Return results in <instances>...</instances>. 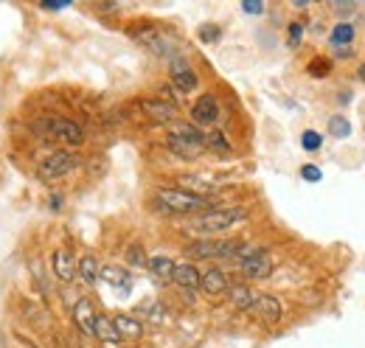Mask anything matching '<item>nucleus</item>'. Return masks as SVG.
I'll return each mask as SVG.
<instances>
[{
  "mask_svg": "<svg viewBox=\"0 0 365 348\" xmlns=\"http://www.w3.org/2000/svg\"><path fill=\"white\" fill-rule=\"evenodd\" d=\"M73 323H76V329L82 332V334H88L93 337V329H96V309L88 298H79L76 306H73Z\"/></svg>",
  "mask_w": 365,
  "mask_h": 348,
  "instance_id": "obj_13",
  "label": "nucleus"
},
{
  "mask_svg": "<svg viewBox=\"0 0 365 348\" xmlns=\"http://www.w3.org/2000/svg\"><path fill=\"white\" fill-rule=\"evenodd\" d=\"M43 6H46V9H65V6H68V0H46Z\"/></svg>",
  "mask_w": 365,
  "mask_h": 348,
  "instance_id": "obj_32",
  "label": "nucleus"
},
{
  "mask_svg": "<svg viewBox=\"0 0 365 348\" xmlns=\"http://www.w3.org/2000/svg\"><path fill=\"white\" fill-rule=\"evenodd\" d=\"M79 163H82V158L73 152H51L48 158L40 160L37 174H40V180H59V177H68L73 169H79Z\"/></svg>",
  "mask_w": 365,
  "mask_h": 348,
  "instance_id": "obj_5",
  "label": "nucleus"
},
{
  "mask_svg": "<svg viewBox=\"0 0 365 348\" xmlns=\"http://www.w3.org/2000/svg\"><path fill=\"white\" fill-rule=\"evenodd\" d=\"M140 110L152 118V121H160V124H172L175 116H178V104L166 101V98H143L140 101Z\"/></svg>",
  "mask_w": 365,
  "mask_h": 348,
  "instance_id": "obj_10",
  "label": "nucleus"
},
{
  "mask_svg": "<svg viewBox=\"0 0 365 348\" xmlns=\"http://www.w3.org/2000/svg\"><path fill=\"white\" fill-rule=\"evenodd\" d=\"M220 121V104H217V98L214 96H200L197 101H194V107H191V124L194 127H214Z\"/></svg>",
  "mask_w": 365,
  "mask_h": 348,
  "instance_id": "obj_7",
  "label": "nucleus"
},
{
  "mask_svg": "<svg viewBox=\"0 0 365 348\" xmlns=\"http://www.w3.org/2000/svg\"><path fill=\"white\" fill-rule=\"evenodd\" d=\"M326 68H329V62H326V59H315V62L309 65V71H312L315 76H323V73H326Z\"/></svg>",
  "mask_w": 365,
  "mask_h": 348,
  "instance_id": "obj_31",
  "label": "nucleus"
},
{
  "mask_svg": "<svg viewBox=\"0 0 365 348\" xmlns=\"http://www.w3.org/2000/svg\"><path fill=\"white\" fill-rule=\"evenodd\" d=\"M247 219V208L242 205H233V208H208L202 214L188 222V230L191 233H200V236H217V233H225L233 225L245 222Z\"/></svg>",
  "mask_w": 365,
  "mask_h": 348,
  "instance_id": "obj_1",
  "label": "nucleus"
},
{
  "mask_svg": "<svg viewBox=\"0 0 365 348\" xmlns=\"http://www.w3.org/2000/svg\"><path fill=\"white\" fill-rule=\"evenodd\" d=\"M113 323H115V329H118L121 340H138V337L143 334L140 320L133 317V314H115V317H113Z\"/></svg>",
  "mask_w": 365,
  "mask_h": 348,
  "instance_id": "obj_19",
  "label": "nucleus"
},
{
  "mask_svg": "<svg viewBox=\"0 0 365 348\" xmlns=\"http://www.w3.org/2000/svg\"><path fill=\"white\" fill-rule=\"evenodd\" d=\"M98 272H101V267H98V261L93 259V256H82V259L76 261V278L79 281H85V284H96L98 281Z\"/></svg>",
  "mask_w": 365,
  "mask_h": 348,
  "instance_id": "obj_20",
  "label": "nucleus"
},
{
  "mask_svg": "<svg viewBox=\"0 0 365 348\" xmlns=\"http://www.w3.org/2000/svg\"><path fill=\"white\" fill-rule=\"evenodd\" d=\"M250 312H256V314H259L262 320H267V323H278V320H281V304L275 301L273 295H259Z\"/></svg>",
  "mask_w": 365,
  "mask_h": 348,
  "instance_id": "obj_18",
  "label": "nucleus"
},
{
  "mask_svg": "<svg viewBox=\"0 0 365 348\" xmlns=\"http://www.w3.org/2000/svg\"><path fill=\"white\" fill-rule=\"evenodd\" d=\"M242 9H245V11H250V14H262V11H264V6H262L259 0H245V3H242Z\"/></svg>",
  "mask_w": 365,
  "mask_h": 348,
  "instance_id": "obj_30",
  "label": "nucleus"
},
{
  "mask_svg": "<svg viewBox=\"0 0 365 348\" xmlns=\"http://www.w3.org/2000/svg\"><path fill=\"white\" fill-rule=\"evenodd\" d=\"M127 259L133 261L135 267H143V264L149 267V259H146V253H143V247H140V245H133V247L127 250Z\"/></svg>",
  "mask_w": 365,
  "mask_h": 348,
  "instance_id": "obj_27",
  "label": "nucleus"
},
{
  "mask_svg": "<svg viewBox=\"0 0 365 348\" xmlns=\"http://www.w3.org/2000/svg\"><path fill=\"white\" fill-rule=\"evenodd\" d=\"M172 85L178 87L180 93H191V90H197V73L188 68V62H172Z\"/></svg>",
  "mask_w": 365,
  "mask_h": 348,
  "instance_id": "obj_14",
  "label": "nucleus"
},
{
  "mask_svg": "<svg viewBox=\"0 0 365 348\" xmlns=\"http://www.w3.org/2000/svg\"><path fill=\"white\" fill-rule=\"evenodd\" d=\"M200 278H202V272L191 264V261H182V264H178L175 267V275H172V281L180 287V290H185V292H194V290H200Z\"/></svg>",
  "mask_w": 365,
  "mask_h": 348,
  "instance_id": "obj_12",
  "label": "nucleus"
},
{
  "mask_svg": "<svg viewBox=\"0 0 365 348\" xmlns=\"http://www.w3.org/2000/svg\"><path fill=\"white\" fill-rule=\"evenodd\" d=\"M360 76H363V79H365V65H363V68H360Z\"/></svg>",
  "mask_w": 365,
  "mask_h": 348,
  "instance_id": "obj_35",
  "label": "nucleus"
},
{
  "mask_svg": "<svg viewBox=\"0 0 365 348\" xmlns=\"http://www.w3.org/2000/svg\"><path fill=\"white\" fill-rule=\"evenodd\" d=\"M301 177H304V180H309V183H320V180H323V172H320L318 166L307 163V166L301 169Z\"/></svg>",
  "mask_w": 365,
  "mask_h": 348,
  "instance_id": "obj_29",
  "label": "nucleus"
},
{
  "mask_svg": "<svg viewBox=\"0 0 365 348\" xmlns=\"http://www.w3.org/2000/svg\"><path fill=\"white\" fill-rule=\"evenodd\" d=\"M242 242H220V239H197L185 245V253L191 259H236L242 253Z\"/></svg>",
  "mask_w": 365,
  "mask_h": 348,
  "instance_id": "obj_4",
  "label": "nucleus"
},
{
  "mask_svg": "<svg viewBox=\"0 0 365 348\" xmlns=\"http://www.w3.org/2000/svg\"><path fill=\"white\" fill-rule=\"evenodd\" d=\"M304 37V23H289V48H298Z\"/></svg>",
  "mask_w": 365,
  "mask_h": 348,
  "instance_id": "obj_28",
  "label": "nucleus"
},
{
  "mask_svg": "<svg viewBox=\"0 0 365 348\" xmlns=\"http://www.w3.org/2000/svg\"><path fill=\"white\" fill-rule=\"evenodd\" d=\"M51 270H53V275L59 278V281H73L76 278V261L71 256V250H65V247H59V250H53V256H51Z\"/></svg>",
  "mask_w": 365,
  "mask_h": 348,
  "instance_id": "obj_11",
  "label": "nucleus"
},
{
  "mask_svg": "<svg viewBox=\"0 0 365 348\" xmlns=\"http://www.w3.org/2000/svg\"><path fill=\"white\" fill-rule=\"evenodd\" d=\"M236 261H239V270L245 278H267L273 272V259L262 247H242Z\"/></svg>",
  "mask_w": 365,
  "mask_h": 348,
  "instance_id": "obj_6",
  "label": "nucleus"
},
{
  "mask_svg": "<svg viewBox=\"0 0 365 348\" xmlns=\"http://www.w3.org/2000/svg\"><path fill=\"white\" fill-rule=\"evenodd\" d=\"M301 146H304L307 152H318L320 146H323V138H320V132L307 130L304 135H301Z\"/></svg>",
  "mask_w": 365,
  "mask_h": 348,
  "instance_id": "obj_26",
  "label": "nucleus"
},
{
  "mask_svg": "<svg viewBox=\"0 0 365 348\" xmlns=\"http://www.w3.org/2000/svg\"><path fill=\"white\" fill-rule=\"evenodd\" d=\"M98 278L107 281L110 287L121 290V292H130V290H133V275H130L127 270H118V267H101Z\"/></svg>",
  "mask_w": 365,
  "mask_h": 348,
  "instance_id": "obj_17",
  "label": "nucleus"
},
{
  "mask_svg": "<svg viewBox=\"0 0 365 348\" xmlns=\"http://www.w3.org/2000/svg\"><path fill=\"white\" fill-rule=\"evenodd\" d=\"M205 149H214V152H230V143L222 132H208V135H205Z\"/></svg>",
  "mask_w": 365,
  "mask_h": 348,
  "instance_id": "obj_25",
  "label": "nucleus"
},
{
  "mask_svg": "<svg viewBox=\"0 0 365 348\" xmlns=\"http://www.w3.org/2000/svg\"><path fill=\"white\" fill-rule=\"evenodd\" d=\"M93 337L101 340V343H110V346H118L121 343V334L113 323V317L107 314H96V329H93Z\"/></svg>",
  "mask_w": 365,
  "mask_h": 348,
  "instance_id": "obj_15",
  "label": "nucleus"
},
{
  "mask_svg": "<svg viewBox=\"0 0 365 348\" xmlns=\"http://www.w3.org/2000/svg\"><path fill=\"white\" fill-rule=\"evenodd\" d=\"M138 314H146L149 320H155V323H160L163 317H166V309L158 304V301H146V304L138 306Z\"/></svg>",
  "mask_w": 365,
  "mask_h": 348,
  "instance_id": "obj_24",
  "label": "nucleus"
},
{
  "mask_svg": "<svg viewBox=\"0 0 365 348\" xmlns=\"http://www.w3.org/2000/svg\"><path fill=\"white\" fill-rule=\"evenodd\" d=\"M155 205L166 214H202L211 205V200L205 194H197L188 188H158Z\"/></svg>",
  "mask_w": 365,
  "mask_h": 348,
  "instance_id": "obj_2",
  "label": "nucleus"
},
{
  "mask_svg": "<svg viewBox=\"0 0 365 348\" xmlns=\"http://www.w3.org/2000/svg\"><path fill=\"white\" fill-rule=\"evenodd\" d=\"M46 127L56 140H65V143H71V146H79V143L85 140V130H82L76 121H68V118H48Z\"/></svg>",
  "mask_w": 365,
  "mask_h": 348,
  "instance_id": "obj_8",
  "label": "nucleus"
},
{
  "mask_svg": "<svg viewBox=\"0 0 365 348\" xmlns=\"http://www.w3.org/2000/svg\"><path fill=\"white\" fill-rule=\"evenodd\" d=\"M169 149L180 158H197L200 152H205V135L197 130L194 124H172L169 127V138H166Z\"/></svg>",
  "mask_w": 365,
  "mask_h": 348,
  "instance_id": "obj_3",
  "label": "nucleus"
},
{
  "mask_svg": "<svg viewBox=\"0 0 365 348\" xmlns=\"http://www.w3.org/2000/svg\"><path fill=\"white\" fill-rule=\"evenodd\" d=\"M354 34H357V29H354L351 23H337V26L331 29V45H334V48H343V45L354 43Z\"/></svg>",
  "mask_w": 365,
  "mask_h": 348,
  "instance_id": "obj_22",
  "label": "nucleus"
},
{
  "mask_svg": "<svg viewBox=\"0 0 365 348\" xmlns=\"http://www.w3.org/2000/svg\"><path fill=\"white\" fill-rule=\"evenodd\" d=\"M220 37V29H202V40H217Z\"/></svg>",
  "mask_w": 365,
  "mask_h": 348,
  "instance_id": "obj_33",
  "label": "nucleus"
},
{
  "mask_svg": "<svg viewBox=\"0 0 365 348\" xmlns=\"http://www.w3.org/2000/svg\"><path fill=\"white\" fill-rule=\"evenodd\" d=\"M329 132H331V138H349V135H351V124H349L346 116H331Z\"/></svg>",
  "mask_w": 365,
  "mask_h": 348,
  "instance_id": "obj_23",
  "label": "nucleus"
},
{
  "mask_svg": "<svg viewBox=\"0 0 365 348\" xmlns=\"http://www.w3.org/2000/svg\"><path fill=\"white\" fill-rule=\"evenodd\" d=\"M200 290H202L205 295H211V298L225 295V292L230 290L228 272L220 270V267H208V270L202 272V278H200Z\"/></svg>",
  "mask_w": 365,
  "mask_h": 348,
  "instance_id": "obj_9",
  "label": "nucleus"
},
{
  "mask_svg": "<svg viewBox=\"0 0 365 348\" xmlns=\"http://www.w3.org/2000/svg\"><path fill=\"white\" fill-rule=\"evenodd\" d=\"M228 298L233 309H239V312H250L253 304H256V298H259V292H253L250 287H245V284H233L228 290Z\"/></svg>",
  "mask_w": 365,
  "mask_h": 348,
  "instance_id": "obj_16",
  "label": "nucleus"
},
{
  "mask_svg": "<svg viewBox=\"0 0 365 348\" xmlns=\"http://www.w3.org/2000/svg\"><path fill=\"white\" fill-rule=\"evenodd\" d=\"M0 348H6V340H3V332H0Z\"/></svg>",
  "mask_w": 365,
  "mask_h": 348,
  "instance_id": "obj_34",
  "label": "nucleus"
},
{
  "mask_svg": "<svg viewBox=\"0 0 365 348\" xmlns=\"http://www.w3.org/2000/svg\"><path fill=\"white\" fill-rule=\"evenodd\" d=\"M175 259H169V256H152L149 259V270L155 272V278H160V281H172V275H175Z\"/></svg>",
  "mask_w": 365,
  "mask_h": 348,
  "instance_id": "obj_21",
  "label": "nucleus"
}]
</instances>
